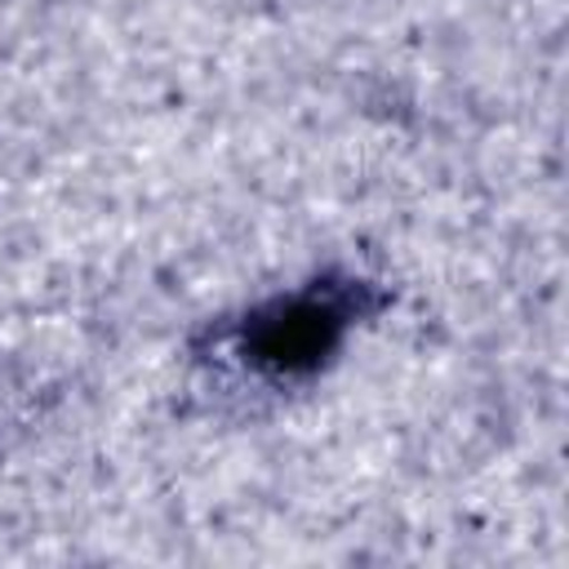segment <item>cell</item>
Masks as SVG:
<instances>
[{"label":"cell","instance_id":"cell-1","mask_svg":"<svg viewBox=\"0 0 569 569\" xmlns=\"http://www.w3.org/2000/svg\"><path fill=\"white\" fill-rule=\"evenodd\" d=\"M351 320V298L329 289H307L262 307L244 325V356L280 378L316 373L342 342Z\"/></svg>","mask_w":569,"mask_h":569}]
</instances>
